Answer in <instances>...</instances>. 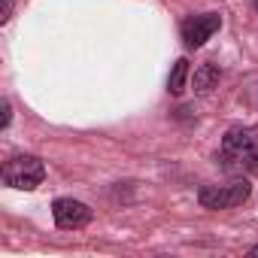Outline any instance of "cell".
Segmentation results:
<instances>
[{
	"label": "cell",
	"mask_w": 258,
	"mask_h": 258,
	"mask_svg": "<svg viewBox=\"0 0 258 258\" xmlns=\"http://www.w3.org/2000/svg\"><path fill=\"white\" fill-rule=\"evenodd\" d=\"M52 216H55V225L64 231H76V228H85L91 222V210L73 198H58L52 204Z\"/></svg>",
	"instance_id": "277c9868"
},
{
	"label": "cell",
	"mask_w": 258,
	"mask_h": 258,
	"mask_svg": "<svg viewBox=\"0 0 258 258\" xmlns=\"http://www.w3.org/2000/svg\"><path fill=\"white\" fill-rule=\"evenodd\" d=\"M46 179V167L37 155H13L4 164V182L19 191H31Z\"/></svg>",
	"instance_id": "7a4b0ae2"
},
{
	"label": "cell",
	"mask_w": 258,
	"mask_h": 258,
	"mask_svg": "<svg viewBox=\"0 0 258 258\" xmlns=\"http://www.w3.org/2000/svg\"><path fill=\"white\" fill-rule=\"evenodd\" d=\"M0 109H4V118H0V127H10V118H13V109H10V103L4 100V106H0Z\"/></svg>",
	"instance_id": "ba28073f"
},
{
	"label": "cell",
	"mask_w": 258,
	"mask_h": 258,
	"mask_svg": "<svg viewBox=\"0 0 258 258\" xmlns=\"http://www.w3.org/2000/svg\"><path fill=\"white\" fill-rule=\"evenodd\" d=\"M252 7H255V10H258V0H252Z\"/></svg>",
	"instance_id": "8fae6325"
},
{
	"label": "cell",
	"mask_w": 258,
	"mask_h": 258,
	"mask_svg": "<svg viewBox=\"0 0 258 258\" xmlns=\"http://www.w3.org/2000/svg\"><path fill=\"white\" fill-rule=\"evenodd\" d=\"M219 85V67L216 64H201L195 70V91L198 94H210Z\"/></svg>",
	"instance_id": "8992f818"
},
{
	"label": "cell",
	"mask_w": 258,
	"mask_h": 258,
	"mask_svg": "<svg viewBox=\"0 0 258 258\" xmlns=\"http://www.w3.org/2000/svg\"><path fill=\"white\" fill-rule=\"evenodd\" d=\"M249 195H252V185L246 179H234L228 185H204L198 191V201L204 210H228V207H240Z\"/></svg>",
	"instance_id": "3957f363"
},
{
	"label": "cell",
	"mask_w": 258,
	"mask_h": 258,
	"mask_svg": "<svg viewBox=\"0 0 258 258\" xmlns=\"http://www.w3.org/2000/svg\"><path fill=\"white\" fill-rule=\"evenodd\" d=\"M219 161L228 173L258 170V124L252 127H231L222 137Z\"/></svg>",
	"instance_id": "6da1fadb"
},
{
	"label": "cell",
	"mask_w": 258,
	"mask_h": 258,
	"mask_svg": "<svg viewBox=\"0 0 258 258\" xmlns=\"http://www.w3.org/2000/svg\"><path fill=\"white\" fill-rule=\"evenodd\" d=\"M249 255H258V246H252V249H249Z\"/></svg>",
	"instance_id": "30bf717a"
},
{
	"label": "cell",
	"mask_w": 258,
	"mask_h": 258,
	"mask_svg": "<svg viewBox=\"0 0 258 258\" xmlns=\"http://www.w3.org/2000/svg\"><path fill=\"white\" fill-rule=\"evenodd\" d=\"M219 25H222V16H219V13H204V16L185 19V22H182V40H185V46H191V49L204 46V43L219 31Z\"/></svg>",
	"instance_id": "5b68a950"
},
{
	"label": "cell",
	"mask_w": 258,
	"mask_h": 258,
	"mask_svg": "<svg viewBox=\"0 0 258 258\" xmlns=\"http://www.w3.org/2000/svg\"><path fill=\"white\" fill-rule=\"evenodd\" d=\"M185 76H188V61L179 58V61L173 64L170 79H167V91H170V94H182V88H185Z\"/></svg>",
	"instance_id": "52a82bcc"
},
{
	"label": "cell",
	"mask_w": 258,
	"mask_h": 258,
	"mask_svg": "<svg viewBox=\"0 0 258 258\" xmlns=\"http://www.w3.org/2000/svg\"><path fill=\"white\" fill-rule=\"evenodd\" d=\"M13 19V0H4V16H0V22H10Z\"/></svg>",
	"instance_id": "9c48e42d"
}]
</instances>
